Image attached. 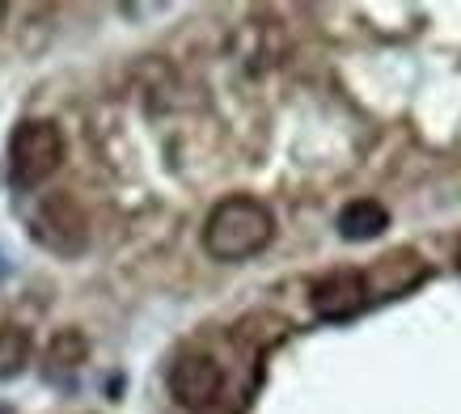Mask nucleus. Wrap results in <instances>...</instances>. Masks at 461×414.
Segmentation results:
<instances>
[{"label": "nucleus", "mask_w": 461, "mask_h": 414, "mask_svg": "<svg viewBox=\"0 0 461 414\" xmlns=\"http://www.w3.org/2000/svg\"><path fill=\"white\" fill-rule=\"evenodd\" d=\"M271 237H276V216L263 199L250 194L221 199L203 220V249L216 263H246L271 246Z\"/></svg>", "instance_id": "f257e3e1"}, {"label": "nucleus", "mask_w": 461, "mask_h": 414, "mask_svg": "<svg viewBox=\"0 0 461 414\" xmlns=\"http://www.w3.org/2000/svg\"><path fill=\"white\" fill-rule=\"evenodd\" d=\"M335 229L343 241H373V237H381L390 229V212L377 199H356V203H348L339 212Z\"/></svg>", "instance_id": "423d86ee"}, {"label": "nucleus", "mask_w": 461, "mask_h": 414, "mask_svg": "<svg viewBox=\"0 0 461 414\" xmlns=\"http://www.w3.org/2000/svg\"><path fill=\"white\" fill-rule=\"evenodd\" d=\"M169 393L182 410L191 414H221V401L229 393L224 368L212 356H182L169 368Z\"/></svg>", "instance_id": "20e7f679"}, {"label": "nucleus", "mask_w": 461, "mask_h": 414, "mask_svg": "<svg viewBox=\"0 0 461 414\" xmlns=\"http://www.w3.org/2000/svg\"><path fill=\"white\" fill-rule=\"evenodd\" d=\"M64 166V131L51 119H26L9 136V182L17 191H34Z\"/></svg>", "instance_id": "f03ea898"}, {"label": "nucleus", "mask_w": 461, "mask_h": 414, "mask_svg": "<svg viewBox=\"0 0 461 414\" xmlns=\"http://www.w3.org/2000/svg\"><path fill=\"white\" fill-rule=\"evenodd\" d=\"M364 296H368V284L356 271H335L321 284H313V313L326 321H343L351 313L364 309Z\"/></svg>", "instance_id": "39448f33"}, {"label": "nucleus", "mask_w": 461, "mask_h": 414, "mask_svg": "<svg viewBox=\"0 0 461 414\" xmlns=\"http://www.w3.org/2000/svg\"><path fill=\"white\" fill-rule=\"evenodd\" d=\"M30 364V334L17 326H0V381L17 376Z\"/></svg>", "instance_id": "0eeeda50"}, {"label": "nucleus", "mask_w": 461, "mask_h": 414, "mask_svg": "<svg viewBox=\"0 0 461 414\" xmlns=\"http://www.w3.org/2000/svg\"><path fill=\"white\" fill-rule=\"evenodd\" d=\"M30 233L39 246H47L51 254H81L89 246V224H85V212L72 203V194H42L34 216H30Z\"/></svg>", "instance_id": "7ed1b4c3"}]
</instances>
